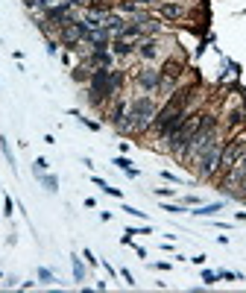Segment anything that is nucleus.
<instances>
[{
    "mask_svg": "<svg viewBox=\"0 0 246 293\" xmlns=\"http://www.w3.org/2000/svg\"><path fill=\"white\" fill-rule=\"evenodd\" d=\"M155 115H158V100L153 94H138L129 100L126 106V126L123 135H147L153 126Z\"/></svg>",
    "mask_w": 246,
    "mask_h": 293,
    "instance_id": "1",
    "label": "nucleus"
},
{
    "mask_svg": "<svg viewBox=\"0 0 246 293\" xmlns=\"http://www.w3.org/2000/svg\"><path fill=\"white\" fill-rule=\"evenodd\" d=\"M223 144H226V135H220L214 144L193 162V170H196V176L202 179V182H211L220 176V153H223Z\"/></svg>",
    "mask_w": 246,
    "mask_h": 293,
    "instance_id": "2",
    "label": "nucleus"
},
{
    "mask_svg": "<svg viewBox=\"0 0 246 293\" xmlns=\"http://www.w3.org/2000/svg\"><path fill=\"white\" fill-rule=\"evenodd\" d=\"M59 44L62 47H67V50H76L82 41H85V27H82V21L76 18V21H70V24H64L59 27Z\"/></svg>",
    "mask_w": 246,
    "mask_h": 293,
    "instance_id": "3",
    "label": "nucleus"
},
{
    "mask_svg": "<svg viewBox=\"0 0 246 293\" xmlns=\"http://www.w3.org/2000/svg\"><path fill=\"white\" fill-rule=\"evenodd\" d=\"M135 85L144 91V94H155L161 88V70L158 67H141L135 73Z\"/></svg>",
    "mask_w": 246,
    "mask_h": 293,
    "instance_id": "4",
    "label": "nucleus"
},
{
    "mask_svg": "<svg viewBox=\"0 0 246 293\" xmlns=\"http://www.w3.org/2000/svg\"><path fill=\"white\" fill-rule=\"evenodd\" d=\"M135 53H138L144 62H155V59H158V53H161V47H158V38H155V35L141 38V41L135 44Z\"/></svg>",
    "mask_w": 246,
    "mask_h": 293,
    "instance_id": "5",
    "label": "nucleus"
},
{
    "mask_svg": "<svg viewBox=\"0 0 246 293\" xmlns=\"http://www.w3.org/2000/svg\"><path fill=\"white\" fill-rule=\"evenodd\" d=\"M158 18H164V21H182L184 3H179V0H161L158 3Z\"/></svg>",
    "mask_w": 246,
    "mask_h": 293,
    "instance_id": "6",
    "label": "nucleus"
},
{
    "mask_svg": "<svg viewBox=\"0 0 246 293\" xmlns=\"http://www.w3.org/2000/svg\"><path fill=\"white\" fill-rule=\"evenodd\" d=\"M241 126H246V106H238V109H232L226 115V135L238 132Z\"/></svg>",
    "mask_w": 246,
    "mask_h": 293,
    "instance_id": "7",
    "label": "nucleus"
},
{
    "mask_svg": "<svg viewBox=\"0 0 246 293\" xmlns=\"http://www.w3.org/2000/svg\"><path fill=\"white\" fill-rule=\"evenodd\" d=\"M103 27L109 30V35H112V38H118V35H123V30L129 27V21H123L121 15H115V12H109V15L103 18Z\"/></svg>",
    "mask_w": 246,
    "mask_h": 293,
    "instance_id": "8",
    "label": "nucleus"
},
{
    "mask_svg": "<svg viewBox=\"0 0 246 293\" xmlns=\"http://www.w3.org/2000/svg\"><path fill=\"white\" fill-rule=\"evenodd\" d=\"M109 50H112L115 56H132V53H135V44H132V41H126V38H112Z\"/></svg>",
    "mask_w": 246,
    "mask_h": 293,
    "instance_id": "9",
    "label": "nucleus"
},
{
    "mask_svg": "<svg viewBox=\"0 0 246 293\" xmlns=\"http://www.w3.org/2000/svg\"><path fill=\"white\" fill-rule=\"evenodd\" d=\"M217 211H223V202H208V205H196L193 211H187V214H193V217H214Z\"/></svg>",
    "mask_w": 246,
    "mask_h": 293,
    "instance_id": "10",
    "label": "nucleus"
},
{
    "mask_svg": "<svg viewBox=\"0 0 246 293\" xmlns=\"http://www.w3.org/2000/svg\"><path fill=\"white\" fill-rule=\"evenodd\" d=\"M112 164H115V167H121V170L129 176V179H138V170L132 167V162H129L126 156H115V162H112Z\"/></svg>",
    "mask_w": 246,
    "mask_h": 293,
    "instance_id": "11",
    "label": "nucleus"
},
{
    "mask_svg": "<svg viewBox=\"0 0 246 293\" xmlns=\"http://www.w3.org/2000/svg\"><path fill=\"white\" fill-rule=\"evenodd\" d=\"M38 182H41V188H44L47 194H56V191H59V179H56L53 173H41Z\"/></svg>",
    "mask_w": 246,
    "mask_h": 293,
    "instance_id": "12",
    "label": "nucleus"
},
{
    "mask_svg": "<svg viewBox=\"0 0 246 293\" xmlns=\"http://www.w3.org/2000/svg\"><path fill=\"white\" fill-rule=\"evenodd\" d=\"M70 264H73V279L76 282H85V264H82V258L70 255Z\"/></svg>",
    "mask_w": 246,
    "mask_h": 293,
    "instance_id": "13",
    "label": "nucleus"
},
{
    "mask_svg": "<svg viewBox=\"0 0 246 293\" xmlns=\"http://www.w3.org/2000/svg\"><path fill=\"white\" fill-rule=\"evenodd\" d=\"M47 170H50V162H47L44 156H38V159L32 162V173H35V179H38L41 173H47Z\"/></svg>",
    "mask_w": 246,
    "mask_h": 293,
    "instance_id": "14",
    "label": "nucleus"
},
{
    "mask_svg": "<svg viewBox=\"0 0 246 293\" xmlns=\"http://www.w3.org/2000/svg\"><path fill=\"white\" fill-rule=\"evenodd\" d=\"M38 282H41V285H56V276H53V270H47V267H38Z\"/></svg>",
    "mask_w": 246,
    "mask_h": 293,
    "instance_id": "15",
    "label": "nucleus"
},
{
    "mask_svg": "<svg viewBox=\"0 0 246 293\" xmlns=\"http://www.w3.org/2000/svg\"><path fill=\"white\" fill-rule=\"evenodd\" d=\"M0 150H3V156H6V162H9V167L15 170V156H12V147H9V141L0 135Z\"/></svg>",
    "mask_w": 246,
    "mask_h": 293,
    "instance_id": "16",
    "label": "nucleus"
},
{
    "mask_svg": "<svg viewBox=\"0 0 246 293\" xmlns=\"http://www.w3.org/2000/svg\"><path fill=\"white\" fill-rule=\"evenodd\" d=\"M217 276H220L223 282H241V279H244L241 273H232V270H217Z\"/></svg>",
    "mask_w": 246,
    "mask_h": 293,
    "instance_id": "17",
    "label": "nucleus"
},
{
    "mask_svg": "<svg viewBox=\"0 0 246 293\" xmlns=\"http://www.w3.org/2000/svg\"><path fill=\"white\" fill-rule=\"evenodd\" d=\"M202 282H205V285H217V282H220V276H217L214 270H202Z\"/></svg>",
    "mask_w": 246,
    "mask_h": 293,
    "instance_id": "18",
    "label": "nucleus"
},
{
    "mask_svg": "<svg viewBox=\"0 0 246 293\" xmlns=\"http://www.w3.org/2000/svg\"><path fill=\"white\" fill-rule=\"evenodd\" d=\"M161 211H170V214H182V211H187V205H170V202H164V205H161Z\"/></svg>",
    "mask_w": 246,
    "mask_h": 293,
    "instance_id": "19",
    "label": "nucleus"
},
{
    "mask_svg": "<svg viewBox=\"0 0 246 293\" xmlns=\"http://www.w3.org/2000/svg\"><path fill=\"white\" fill-rule=\"evenodd\" d=\"M47 53H50V56L59 53V38H47Z\"/></svg>",
    "mask_w": 246,
    "mask_h": 293,
    "instance_id": "20",
    "label": "nucleus"
},
{
    "mask_svg": "<svg viewBox=\"0 0 246 293\" xmlns=\"http://www.w3.org/2000/svg\"><path fill=\"white\" fill-rule=\"evenodd\" d=\"M161 179H167V182H173V185H182V179H179L176 173H170V170H161Z\"/></svg>",
    "mask_w": 246,
    "mask_h": 293,
    "instance_id": "21",
    "label": "nucleus"
},
{
    "mask_svg": "<svg viewBox=\"0 0 246 293\" xmlns=\"http://www.w3.org/2000/svg\"><path fill=\"white\" fill-rule=\"evenodd\" d=\"M12 211H15L12 199H9V196H3V217H12Z\"/></svg>",
    "mask_w": 246,
    "mask_h": 293,
    "instance_id": "22",
    "label": "nucleus"
},
{
    "mask_svg": "<svg viewBox=\"0 0 246 293\" xmlns=\"http://www.w3.org/2000/svg\"><path fill=\"white\" fill-rule=\"evenodd\" d=\"M126 232H129V234H153V229H150V226H141V229L129 226V229H126Z\"/></svg>",
    "mask_w": 246,
    "mask_h": 293,
    "instance_id": "23",
    "label": "nucleus"
},
{
    "mask_svg": "<svg viewBox=\"0 0 246 293\" xmlns=\"http://www.w3.org/2000/svg\"><path fill=\"white\" fill-rule=\"evenodd\" d=\"M82 258L88 261V264H91V267H97V264H100V258H97V255H94L91 249H85V252H82Z\"/></svg>",
    "mask_w": 246,
    "mask_h": 293,
    "instance_id": "24",
    "label": "nucleus"
},
{
    "mask_svg": "<svg viewBox=\"0 0 246 293\" xmlns=\"http://www.w3.org/2000/svg\"><path fill=\"white\" fill-rule=\"evenodd\" d=\"M182 205H202V202H199V196L187 194V196H182Z\"/></svg>",
    "mask_w": 246,
    "mask_h": 293,
    "instance_id": "25",
    "label": "nucleus"
},
{
    "mask_svg": "<svg viewBox=\"0 0 246 293\" xmlns=\"http://www.w3.org/2000/svg\"><path fill=\"white\" fill-rule=\"evenodd\" d=\"M153 194L155 196H176V191H173V188H155Z\"/></svg>",
    "mask_w": 246,
    "mask_h": 293,
    "instance_id": "26",
    "label": "nucleus"
},
{
    "mask_svg": "<svg viewBox=\"0 0 246 293\" xmlns=\"http://www.w3.org/2000/svg\"><path fill=\"white\" fill-rule=\"evenodd\" d=\"M118 273H121V279L126 282V285H135V276H132L129 270H118Z\"/></svg>",
    "mask_w": 246,
    "mask_h": 293,
    "instance_id": "27",
    "label": "nucleus"
},
{
    "mask_svg": "<svg viewBox=\"0 0 246 293\" xmlns=\"http://www.w3.org/2000/svg\"><path fill=\"white\" fill-rule=\"evenodd\" d=\"M123 211H126V214H132V217H147L144 211H138V208H132V205H123Z\"/></svg>",
    "mask_w": 246,
    "mask_h": 293,
    "instance_id": "28",
    "label": "nucleus"
},
{
    "mask_svg": "<svg viewBox=\"0 0 246 293\" xmlns=\"http://www.w3.org/2000/svg\"><path fill=\"white\" fill-rule=\"evenodd\" d=\"M91 182L100 188V191H106V188H109V182H106V179H100V176H91Z\"/></svg>",
    "mask_w": 246,
    "mask_h": 293,
    "instance_id": "29",
    "label": "nucleus"
},
{
    "mask_svg": "<svg viewBox=\"0 0 246 293\" xmlns=\"http://www.w3.org/2000/svg\"><path fill=\"white\" fill-rule=\"evenodd\" d=\"M103 194H109V196H118V199H121V188H112V185H109V188H106Z\"/></svg>",
    "mask_w": 246,
    "mask_h": 293,
    "instance_id": "30",
    "label": "nucleus"
},
{
    "mask_svg": "<svg viewBox=\"0 0 246 293\" xmlns=\"http://www.w3.org/2000/svg\"><path fill=\"white\" fill-rule=\"evenodd\" d=\"M150 3H161V0H138V6H150Z\"/></svg>",
    "mask_w": 246,
    "mask_h": 293,
    "instance_id": "31",
    "label": "nucleus"
},
{
    "mask_svg": "<svg viewBox=\"0 0 246 293\" xmlns=\"http://www.w3.org/2000/svg\"><path fill=\"white\" fill-rule=\"evenodd\" d=\"M238 220H246V211H241V214H238Z\"/></svg>",
    "mask_w": 246,
    "mask_h": 293,
    "instance_id": "32",
    "label": "nucleus"
}]
</instances>
